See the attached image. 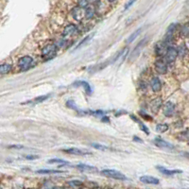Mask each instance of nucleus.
<instances>
[{
	"mask_svg": "<svg viewBox=\"0 0 189 189\" xmlns=\"http://www.w3.org/2000/svg\"><path fill=\"white\" fill-rule=\"evenodd\" d=\"M56 53H57V46L50 43V45H47L43 47L42 57L46 61H49L56 56Z\"/></svg>",
	"mask_w": 189,
	"mask_h": 189,
	"instance_id": "nucleus-1",
	"label": "nucleus"
},
{
	"mask_svg": "<svg viewBox=\"0 0 189 189\" xmlns=\"http://www.w3.org/2000/svg\"><path fill=\"white\" fill-rule=\"evenodd\" d=\"M101 173H102L104 176L115 179V180H119V181L127 180V178H126V176L123 173H121L117 170H114V169H103V170L101 171Z\"/></svg>",
	"mask_w": 189,
	"mask_h": 189,
	"instance_id": "nucleus-2",
	"label": "nucleus"
},
{
	"mask_svg": "<svg viewBox=\"0 0 189 189\" xmlns=\"http://www.w3.org/2000/svg\"><path fill=\"white\" fill-rule=\"evenodd\" d=\"M33 64V59L30 56H24L22 58H20L18 61V67L20 68L22 71H26L28 70L32 66Z\"/></svg>",
	"mask_w": 189,
	"mask_h": 189,
	"instance_id": "nucleus-3",
	"label": "nucleus"
},
{
	"mask_svg": "<svg viewBox=\"0 0 189 189\" xmlns=\"http://www.w3.org/2000/svg\"><path fill=\"white\" fill-rule=\"evenodd\" d=\"M72 16L75 19L76 21L80 22L85 18V9L81 8V7H75L73 9H72Z\"/></svg>",
	"mask_w": 189,
	"mask_h": 189,
	"instance_id": "nucleus-4",
	"label": "nucleus"
},
{
	"mask_svg": "<svg viewBox=\"0 0 189 189\" xmlns=\"http://www.w3.org/2000/svg\"><path fill=\"white\" fill-rule=\"evenodd\" d=\"M167 48H168L167 43L164 41V42H158L156 45H155L154 51H155V53H156L157 56H164V55H166Z\"/></svg>",
	"mask_w": 189,
	"mask_h": 189,
	"instance_id": "nucleus-5",
	"label": "nucleus"
},
{
	"mask_svg": "<svg viewBox=\"0 0 189 189\" xmlns=\"http://www.w3.org/2000/svg\"><path fill=\"white\" fill-rule=\"evenodd\" d=\"M155 70H156L159 74H166L167 72V62L164 61V60H157L155 62Z\"/></svg>",
	"mask_w": 189,
	"mask_h": 189,
	"instance_id": "nucleus-6",
	"label": "nucleus"
},
{
	"mask_svg": "<svg viewBox=\"0 0 189 189\" xmlns=\"http://www.w3.org/2000/svg\"><path fill=\"white\" fill-rule=\"evenodd\" d=\"M178 57V49H176L175 47H168L167 53H166V59L167 62H175V60Z\"/></svg>",
	"mask_w": 189,
	"mask_h": 189,
	"instance_id": "nucleus-7",
	"label": "nucleus"
},
{
	"mask_svg": "<svg viewBox=\"0 0 189 189\" xmlns=\"http://www.w3.org/2000/svg\"><path fill=\"white\" fill-rule=\"evenodd\" d=\"M147 43V39H143V40L136 46V47L134 48L133 51L132 52V54H130V61L135 60L137 58V56H139L140 52H141V50L144 48V46H145V43Z\"/></svg>",
	"mask_w": 189,
	"mask_h": 189,
	"instance_id": "nucleus-8",
	"label": "nucleus"
},
{
	"mask_svg": "<svg viewBox=\"0 0 189 189\" xmlns=\"http://www.w3.org/2000/svg\"><path fill=\"white\" fill-rule=\"evenodd\" d=\"M77 32V27L73 24H70V25H67L64 28V31H62V37H71L73 36L74 34H76Z\"/></svg>",
	"mask_w": 189,
	"mask_h": 189,
	"instance_id": "nucleus-9",
	"label": "nucleus"
},
{
	"mask_svg": "<svg viewBox=\"0 0 189 189\" xmlns=\"http://www.w3.org/2000/svg\"><path fill=\"white\" fill-rule=\"evenodd\" d=\"M174 112H175V105H174L172 102L168 101L164 106L163 109V113L166 116H172L174 114Z\"/></svg>",
	"mask_w": 189,
	"mask_h": 189,
	"instance_id": "nucleus-10",
	"label": "nucleus"
},
{
	"mask_svg": "<svg viewBox=\"0 0 189 189\" xmlns=\"http://www.w3.org/2000/svg\"><path fill=\"white\" fill-rule=\"evenodd\" d=\"M65 153H69V154H74V155H80V156H85V155H91L92 153L88 152V151H83L81 149L79 148H65L62 151Z\"/></svg>",
	"mask_w": 189,
	"mask_h": 189,
	"instance_id": "nucleus-11",
	"label": "nucleus"
},
{
	"mask_svg": "<svg viewBox=\"0 0 189 189\" xmlns=\"http://www.w3.org/2000/svg\"><path fill=\"white\" fill-rule=\"evenodd\" d=\"M156 168L161 173H163L164 175H167V176H173V175H175V174H179V173L182 172V170H179V169H174V170H171V169H167L164 167H159V166Z\"/></svg>",
	"mask_w": 189,
	"mask_h": 189,
	"instance_id": "nucleus-12",
	"label": "nucleus"
},
{
	"mask_svg": "<svg viewBox=\"0 0 189 189\" xmlns=\"http://www.w3.org/2000/svg\"><path fill=\"white\" fill-rule=\"evenodd\" d=\"M162 103H163V101H162V98H157L153 99V101H152L151 104V112H152L153 114H157V113L159 112L160 108H161Z\"/></svg>",
	"mask_w": 189,
	"mask_h": 189,
	"instance_id": "nucleus-13",
	"label": "nucleus"
},
{
	"mask_svg": "<svg viewBox=\"0 0 189 189\" xmlns=\"http://www.w3.org/2000/svg\"><path fill=\"white\" fill-rule=\"evenodd\" d=\"M140 182L143 183H147V185H158L159 180L155 177L151 176H142L140 177Z\"/></svg>",
	"mask_w": 189,
	"mask_h": 189,
	"instance_id": "nucleus-14",
	"label": "nucleus"
},
{
	"mask_svg": "<svg viewBox=\"0 0 189 189\" xmlns=\"http://www.w3.org/2000/svg\"><path fill=\"white\" fill-rule=\"evenodd\" d=\"M151 87L153 92H159L162 89V82L159 80V77H153L151 80Z\"/></svg>",
	"mask_w": 189,
	"mask_h": 189,
	"instance_id": "nucleus-15",
	"label": "nucleus"
},
{
	"mask_svg": "<svg viewBox=\"0 0 189 189\" xmlns=\"http://www.w3.org/2000/svg\"><path fill=\"white\" fill-rule=\"evenodd\" d=\"M154 143L155 145H156L157 147L159 148H174V147L172 146V145L170 143H168L167 141H164V140L161 139V138H156L154 140Z\"/></svg>",
	"mask_w": 189,
	"mask_h": 189,
	"instance_id": "nucleus-16",
	"label": "nucleus"
},
{
	"mask_svg": "<svg viewBox=\"0 0 189 189\" xmlns=\"http://www.w3.org/2000/svg\"><path fill=\"white\" fill-rule=\"evenodd\" d=\"M50 96V95H45V96H38V98L32 99V100H30V101H27V102H24L22 104L24 105H27V104H32V105H35V104H38V103H41V102H43L45 100H46Z\"/></svg>",
	"mask_w": 189,
	"mask_h": 189,
	"instance_id": "nucleus-17",
	"label": "nucleus"
},
{
	"mask_svg": "<svg viewBox=\"0 0 189 189\" xmlns=\"http://www.w3.org/2000/svg\"><path fill=\"white\" fill-rule=\"evenodd\" d=\"M74 85L76 86H82L84 88L85 92L88 95H91L92 94V88H91V86L90 84L88 83L87 81H84V80H80V81H77L74 83Z\"/></svg>",
	"mask_w": 189,
	"mask_h": 189,
	"instance_id": "nucleus-18",
	"label": "nucleus"
},
{
	"mask_svg": "<svg viewBox=\"0 0 189 189\" xmlns=\"http://www.w3.org/2000/svg\"><path fill=\"white\" fill-rule=\"evenodd\" d=\"M96 15V9L93 6H88L85 9V18L90 20L93 19Z\"/></svg>",
	"mask_w": 189,
	"mask_h": 189,
	"instance_id": "nucleus-19",
	"label": "nucleus"
},
{
	"mask_svg": "<svg viewBox=\"0 0 189 189\" xmlns=\"http://www.w3.org/2000/svg\"><path fill=\"white\" fill-rule=\"evenodd\" d=\"M12 64H3L0 65V75H6L9 73L12 70Z\"/></svg>",
	"mask_w": 189,
	"mask_h": 189,
	"instance_id": "nucleus-20",
	"label": "nucleus"
},
{
	"mask_svg": "<svg viewBox=\"0 0 189 189\" xmlns=\"http://www.w3.org/2000/svg\"><path fill=\"white\" fill-rule=\"evenodd\" d=\"M77 167L80 169L82 171H88V172H93V171H98V169H96L95 167H92V166H88V164H79V166H77Z\"/></svg>",
	"mask_w": 189,
	"mask_h": 189,
	"instance_id": "nucleus-21",
	"label": "nucleus"
},
{
	"mask_svg": "<svg viewBox=\"0 0 189 189\" xmlns=\"http://www.w3.org/2000/svg\"><path fill=\"white\" fill-rule=\"evenodd\" d=\"M64 172V171L56 170V169H39V170L36 171V173H39V174H60Z\"/></svg>",
	"mask_w": 189,
	"mask_h": 189,
	"instance_id": "nucleus-22",
	"label": "nucleus"
},
{
	"mask_svg": "<svg viewBox=\"0 0 189 189\" xmlns=\"http://www.w3.org/2000/svg\"><path fill=\"white\" fill-rule=\"evenodd\" d=\"M141 30H142V28H138L137 30H135L132 35H130V37H129V39L127 40V43H132V42H133L135 39L137 38V36L140 34V33H141Z\"/></svg>",
	"mask_w": 189,
	"mask_h": 189,
	"instance_id": "nucleus-23",
	"label": "nucleus"
},
{
	"mask_svg": "<svg viewBox=\"0 0 189 189\" xmlns=\"http://www.w3.org/2000/svg\"><path fill=\"white\" fill-rule=\"evenodd\" d=\"M92 147L95 148L96 149H98V151H109L110 148L105 146V145H101V144H96V143H93L92 144Z\"/></svg>",
	"mask_w": 189,
	"mask_h": 189,
	"instance_id": "nucleus-24",
	"label": "nucleus"
},
{
	"mask_svg": "<svg viewBox=\"0 0 189 189\" xmlns=\"http://www.w3.org/2000/svg\"><path fill=\"white\" fill-rule=\"evenodd\" d=\"M181 34L183 37H189V23L183 25L181 28Z\"/></svg>",
	"mask_w": 189,
	"mask_h": 189,
	"instance_id": "nucleus-25",
	"label": "nucleus"
},
{
	"mask_svg": "<svg viewBox=\"0 0 189 189\" xmlns=\"http://www.w3.org/2000/svg\"><path fill=\"white\" fill-rule=\"evenodd\" d=\"M186 53H187V48H186V46L185 45L181 46L180 47L178 48V56L185 57L186 55Z\"/></svg>",
	"mask_w": 189,
	"mask_h": 189,
	"instance_id": "nucleus-26",
	"label": "nucleus"
},
{
	"mask_svg": "<svg viewBox=\"0 0 189 189\" xmlns=\"http://www.w3.org/2000/svg\"><path fill=\"white\" fill-rule=\"evenodd\" d=\"M168 130V125L167 124H158L156 126V130L158 133H164Z\"/></svg>",
	"mask_w": 189,
	"mask_h": 189,
	"instance_id": "nucleus-27",
	"label": "nucleus"
},
{
	"mask_svg": "<svg viewBox=\"0 0 189 189\" xmlns=\"http://www.w3.org/2000/svg\"><path fill=\"white\" fill-rule=\"evenodd\" d=\"M48 164H69L68 162L64 161V160H62V159H51L49 161H47Z\"/></svg>",
	"mask_w": 189,
	"mask_h": 189,
	"instance_id": "nucleus-28",
	"label": "nucleus"
},
{
	"mask_svg": "<svg viewBox=\"0 0 189 189\" xmlns=\"http://www.w3.org/2000/svg\"><path fill=\"white\" fill-rule=\"evenodd\" d=\"M77 6L86 9L89 6V0H77Z\"/></svg>",
	"mask_w": 189,
	"mask_h": 189,
	"instance_id": "nucleus-29",
	"label": "nucleus"
},
{
	"mask_svg": "<svg viewBox=\"0 0 189 189\" xmlns=\"http://www.w3.org/2000/svg\"><path fill=\"white\" fill-rule=\"evenodd\" d=\"M94 36V34H91V35H88V36H86L84 39H83V40H82L81 42H80V43H79V45H77V47H76V49H77V48H80L82 45H84V43H86L87 42H89L90 40H91V38L92 37H93Z\"/></svg>",
	"mask_w": 189,
	"mask_h": 189,
	"instance_id": "nucleus-30",
	"label": "nucleus"
},
{
	"mask_svg": "<svg viewBox=\"0 0 189 189\" xmlns=\"http://www.w3.org/2000/svg\"><path fill=\"white\" fill-rule=\"evenodd\" d=\"M66 105L68 106L69 108H71V109H73V110H76V111H79V109L77 108V106H76V104H75V102L73 100H68L66 102Z\"/></svg>",
	"mask_w": 189,
	"mask_h": 189,
	"instance_id": "nucleus-31",
	"label": "nucleus"
},
{
	"mask_svg": "<svg viewBox=\"0 0 189 189\" xmlns=\"http://www.w3.org/2000/svg\"><path fill=\"white\" fill-rule=\"evenodd\" d=\"M68 185H71V186H80V185H82V182L77 181V180H75V181H70V182H68Z\"/></svg>",
	"mask_w": 189,
	"mask_h": 189,
	"instance_id": "nucleus-32",
	"label": "nucleus"
},
{
	"mask_svg": "<svg viewBox=\"0 0 189 189\" xmlns=\"http://www.w3.org/2000/svg\"><path fill=\"white\" fill-rule=\"evenodd\" d=\"M134 1H135V0H130V1H129L127 4H126V6H125V9H129V7H130V6H132V5L134 3Z\"/></svg>",
	"mask_w": 189,
	"mask_h": 189,
	"instance_id": "nucleus-33",
	"label": "nucleus"
},
{
	"mask_svg": "<svg viewBox=\"0 0 189 189\" xmlns=\"http://www.w3.org/2000/svg\"><path fill=\"white\" fill-rule=\"evenodd\" d=\"M140 114H141V116H143L144 118H147V119H148V120H151V116H148L147 114H145V113L143 112V111H141V112H140Z\"/></svg>",
	"mask_w": 189,
	"mask_h": 189,
	"instance_id": "nucleus-34",
	"label": "nucleus"
},
{
	"mask_svg": "<svg viewBox=\"0 0 189 189\" xmlns=\"http://www.w3.org/2000/svg\"><path fill=\"white\" fill-rule=\"evenodd\" d=\"M37 158H38L37 155H28V156H26V159H28V160H34Z\"/></svg>",
	"mask_w": 189,
	"mask_h": 189,
	"instance_id": "nucleus-35",
	"label": "nucleus"
},
{
	"mask_svg": "<svg viewBox=\"0 0 189 189\" xmlns=\"http://www.w3.org/2000/svg\"><path fill=\"white\" fill-rule=\"evenodd\" d=\"M11 148H24L23 146H11Z\"/></svg>",
	"mask_w": 189,
	"mask_h": 189,
	"instance_id": "nucleus-36",
	"label": "nucleus"
},
{
	"mask_svg": "<svg viewBox=\"0 0 189 189\" xmlns=\"http://www.w3.org/2000/svg\"><path fill=\"white\" fill-rule=\"evenodd\" d=\"M90 1H91V2H98V0H90Z\"/></svg>",
	"mask_w": 189,
	"mask_h": 189,
	"instance_id": "nucleus-37",
	"label": "nucleus"
},
{
	"mask_svg": "<svg viewBox=\"0 0 189 189\" xmlns=\"http://www.w3.org/2000/svg\"><path fill=\"white\" fill-rule=\"evenodd\" d=\"M185 156H186V157H188V158H189V153H185Z\"/></svg>",
	"mask_w": 189,
	"mask_h": 189,
	"instance_id": "nucleus-38",
	"label": "nucleus"
},
{
	"mask_svg": "<svg viewBox=\"0 0 189 189\" xmlns=\"http://www.w3.org/2000/svg\"><path fill=\"white\" fill-rule=\"evenodd\" d=\"M108 1H109V2H114L115 0H108Z\"/></svg>",
	"mask_w": 189,
	"mask_h": 189,
	"instance_id": "nucleus-39",
	"label": "nucleus"
}]
</instances>
